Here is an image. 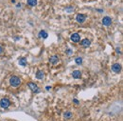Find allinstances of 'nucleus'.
Here are the masks:
<instances>
[{
	"label": "nucleus",
	"mask_w": 123,
	"mask_h": 121,
	"mask_svg": "<svg viewBox=\"0 0 123 121\" xmlns=\"http://www.w3.org/2000/svg\"><path fill=\"white\" fill-rule=\"evenodd\" d=\"M19 64H20L21 66H26V65H27V59H26L25 57L20 58V59H19Z\"/></svg>",
	"instance_id": "obj_13"
},
{
	"label": "nucleus",
	"mask_w": 123,
	"mask_h": 121,
	"mask_svg": "<svg viewBox=\"0 0 123 121\" xmlns=\"http://www.w3.org/2000/svg\"><path fill=\"white\" fill-rule=\"evenodd\" d=\"M27 3H28V5L33 7V6L37 5V0H27Z\"/></svg>",
	"instance_id": "obj_12"
},
{
	"label": "nucleus",
	"mask_w": 123,
	"mask_h": 121,
	"mask_svg": "<svg viewBox=\"0 0 123 121\" xmlns=\"http://www.w3.org/2000/svg\"><path fill=\"white\" fill-rule=\"evenodd\" d=\"M3 52V48H2V46H0V54H1Z\"/></svg>",
	"instance_id": "obj_17"
},
{
	"label": "nucleus",
	"mask_w": 123,
	"mask_h": 121,
	"mask_svg": "<svg viewBox=\"0 0 123 121\" xmlns=\"http://www.w3.org/2000/svg\"><path fill=\"white\" fill-rule=\"evenodd\" d=\"M72 76H73L74 78H80V77L82 76V74H81V72H79V71H74L73 74H72Z\"/></svg>",
	"instance_id": "obj_11"
},
{
	"label": "nucleus",
	"mask_w": 123,
	"mask_h": 121,
	"mask_svg": "<svg viewBox=\"0 0 123 121\" xmlns=\"http://www.w3.org/2000/svg\"><path fill=\"white\" fill-rule=\"evenodd\" d=\"M112 70L115 72V73H120L121 71V65H119L118 63H115L112 66Z\"/></svg>",
	"instance_id": "obj_6"
},
{
	"label": "nucleus",
	"mask_w": 123,
	"mask_h": 121,
	"mask_svg": "<svg viewBox=\"0 0 123 121\" xmlns=\"http://www.w3.org/2000/svg\"><path fill=\"white\" fill-rule=\"evenodd\" d=\"M74 102H75L76 104H78V103H79V101H78V100H74Z\"/></svg>",
	"instance_id": "obj_18"
},
{
	"label": "nucleus",
	"mask_w": 123,
	"mask_h": 121,
	"mask_svg": "<svg viewBox=\"0 0 123 121\" xmlns=\"http://www.w3.org/2000/svg\"><path fill=\"white\" fill-rule=\"evenodd\" d=\"M75 61H76V63H77L78 65H80V64H82V59L81 57H78V58H76Z\"/></svg>",
	"instance_id": "obj_16"
},
{
	"label": "nucleus",
	"mask_w": 123,
	"mask_h": 121,
	"mask_svg": "<svg viewBox=\"0 0 123 121\" xmlns=\"http://www.w3.org/2000/svg\"><path fill=\"white\" fill-rule=\"evenodd\" d=\"M90 40H88V39H83V40H82V42H81V45L82 46V47H84V48H87V47H89L90 46Z\"/></svg>",
	"instance_id": "obj_9"
},
{
	"label": "nucleus",
	"mask_w": 123,
	"mask_h": 121,
	"mask_svg": "<svg viewBox=\"0 0 123 121\" xmlns=\"http://www.w3.org/2000/svg\"><path fill=\"white\" fill-rule=\"evenodd\" d=\"M10 105H11V102L8 98H3V99H1V101H0V106L4 109H7Z\"/></svg>",
	"instance_id": "obj_2"
},
{
	"label": "nucleus",
	"mask_w": 123,
	"mask_h": 121,
	"mask_svg": "<svg viewBox=\"0 0 123 121\" xmlns=\"http://www.w3.org/2000/svg\"><path fill=\"white\" fill-rule=\"evenodd\" d=\"M10 83L12 87H18L21 84V79L18 76H12L10 79Z\"/></svg>",
	"instance_id": "obj_1"
},
{
	"label": "nucleus",
	"mask_w": 123,
	"mask_h": 121,
	"mask_svg": "<svg viewBox=\"0 0 123 121\" xmlns=\"http://www.w3.org/2000/svg\"><path fill=\"white\" fill-rule=\"evenodd\" d=\"M28 86H29V89H30L32 92H34V93H39V92H40L39 87H38L36 84L32 83V82H29V83H28Z\"/></svg>",
	"instance_id": "obj_3"
},
{
	"label": "nucleus",
	"mask_w": 123,
	"mask_h": 121,
	"mask_svg": "<svg viewBox=\"0 0 123 121\" xmlns=\"http://www.w3.org/2000/svg\"><path fill=\"white\" fill-rule=\"evenodd\" d=\"M102 23H103V25H105V26H110V25L112 24V19H111L109 16H105V17H103V19H102Z\"/></svg>",
	"instance_id": "obj_5"
},
{
	"label": "nucleus",
	"mask_w": 123,
	"mask_h": 121,
	"mask_svg": "<svg viewBox=\"0 0 123 121\" xmlns=\"http://www.w3.org/2000/svg\"><path fill=\"white\" fill-rule=\"evenodd\" d=\"M36 76H37L38 79H43V78H44V73L41 72V71H39V72H37Z\"/></svg>",
	"instance_id": "obj_14"
},
{
	"label": "nucleus",
	"mask_w": 123,
	"mask_h": 121,
	"mask_svg": "<svg viewBox=\"0 0 123 121\" xmlns=\"http://www.w3.org/2000/svg\"><path fill=\"white\" fill-rule=\"evenodd\" d=\"M39 36L42 37V38H44V39H45V38H47L48 34H47V33L45 31H41L40 33H39Z\"/></svg>",
	"instance_id": "obj_10"
},
{
	"label": "nucleus",
	"mask_w": 123,
	"mask_h": 121,
	"mask_svg": "<svg viewBox=\"0 0 123 121\" xmlns=\"http://www.w3.org/2000/svg\"><path fill=\"white\" fill-rule=\"evenodd\" d=\"M71 40H72L73 42H75V43L79 42V41L81 40V36H80V34H79V33H73V34L71 35Z\"/></svg>",
	"instance_id": "obj_7"
},
{
	"label": "nucleus",
	"mask_w": 123,
	"mask_h": 121,
	"mask_svg": "<svg viewBox=\"0 0 123 121\" xmlns=\"http://www.w3.org/2000/svg\"><path fill=\"white\" fill-rule=\"evenodd\" d=\"M59 60H60V58H59L57 55H53V56H51V57L49 58V62H50L51 64H57V63L59 62Z\"/></svg>",
	"instance_id": "obj_8"
},
{
	"label": "nucleus",
	"mask_w": 123,
	"mask_h": 121,
	"mask_svg": "<svg viewBox=\"0 0 123 121\" xmlns=\"http://www.w3.org/2000/svg\"><path fill=\"white\" fill-rule=\"evenodd\" d=\"M85 15L84 14H77V16H76V20L79 22V23H83L84 21H85Z\"/></svg>",
	"instance_id": "obj_4"
},
{
	"label": "nucleus",
	"mask_w": 123,
	"mask_h": 121,
	"mask_svg": "<svg viewBox=\"0 0 123 121\" xmlns=\"http://www.w3.org/2000/svg\"><path fill=\"white\" fill-rule=\"evenodd\" d=\"M65 117H66V118H70V117H72V112H66L65 113Z\"/></svg>",
	"instance_id": "obj_15"
}]
</instances>
